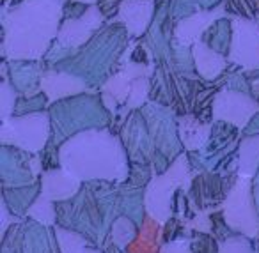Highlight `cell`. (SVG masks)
<instances>
[{
    "label": "cell",
    "mask_w": 259,
    "mask_h": 253,
    "mask_svg": "<svg viewBox=\"0 0 259 253\" xmlns=\"http://www.w3.org/2000/svg\"><path fill=\"white\" fill-rule=\"evenodd\" d=\"M219 253H254L250 249V244L243 237H231L226 242H222Z\"/></svg>",
    "instance_id": "6da1fadb"
},
{
    "label": "cell",
    "mask_w": 259,
    "mask_h": 253,
    "mask_svg": "<svg viewBox=\"0 0 259 253\" xmlns=\"http://www.w3.org/2000/svg\"><path fill=\"white\" fill-rule=\"evenodd\" d=\"M162 253H192L190 251V241L181 239V241H172L162 248Z\"/></svg>",
    "instance_id": "7a4b0ae2"
}]
</instances>
